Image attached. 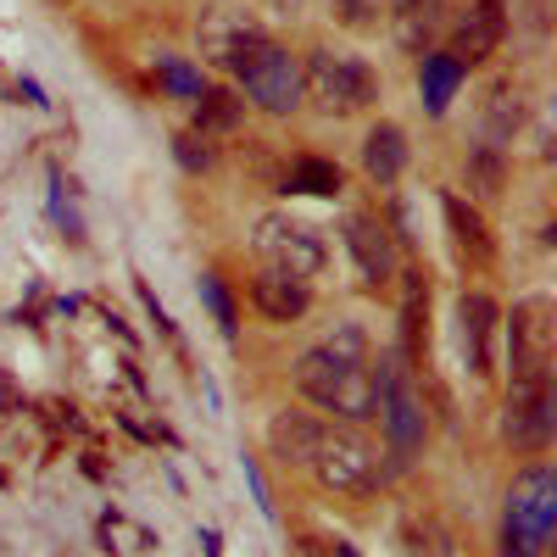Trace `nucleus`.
Listing matches in <instances>:
<instances>
[{
    "label": "nucleus",
    "mask_w": 557,
    "mask_h": 557,
    "mask_svg": "<svg viewBox=\"0 0 557 557\" xmlns=\"http://www.w3.org/2000/svg\"><path fill=\"white\" fill-rule=\"evenodd\" d=\"M296 391L312 407L346 418V424H374V418H380V380H374V368H368L362 330L346 323L341 335H330L323 346L301 351L296 357Z\"/></svg>",
    "instance_id": "obj_1"
},
{
    "label": "nucleus",
    "mask_w": 557,
    "mask_h": 557,
    "mask_svg": "<svg viewBox=\"0 0 557 557\" xmlns=\"http://www.w3.org/2000/svg\"><path fill=\"white\" fill-rule=\"evenodd\" d=\"M223 67L240 78L251 107H262L273 117H290L301 107V62L285 51V45H273L268 34H251Z\"/></svg>",
    "instance_id": "obj_2"
},
{
    "label": "nucleus",
    "mask_w": 557,
    "mask_h": 557,
    "mask_svg": "<svg viewBox=\"0 0 557 557\" xmlns=\"http://www.w3.org/2000/svg\"><path fill=\"white\" fill-rule=\"evenodd\" d=\"M301 96L330 117H351L380 101V78L368 62H357L346 51H312L307 73H301Z\"/></svg>",
    "instance_id": "obj_3"
},
{
    "label": "nucleus",
    "mask_w": 557,
    "mask_h": 557,
    "mask_svg": "<svg viewBox=\"0 0 557 557\" xmlns=\"http://www.w3.org/2000/svg\"><path fill=\"white\" fill-rule=\"evenodd\" d=\"M307 474H312L323 491H335V496H368V491H380L385 462H380V451L368 446L362 435L323 424V435H318V446H312V457H307Z\"/></svg>",
    "instance_id": "obj_4"
},
{
    "label": "nucleus",
    "mask_w": 557,
    "mask_h": 557,
    "mask_svg": "<svg viewBox=\"0 0 557 557\" xmlns=\"http://www.w3.org/2000/svg\"><path fill=\"white\" fill-rule=\"evenodd\" d=\"M257 257L273 268V273H290V278H318L323 262H330V246L312 223L290 218V212H268L257 218Z\"/></svg>",
    "instance_id": "obj_5"
},
{
    "label": "nucleus",
    "mask_w": 557,
    "mask_h": 557,
    "mask_svg": "<svg viewBox=\"0 0 557 557\" xmlns=\"http://www.w3.org/2000/svg\"><path fill=\"white\" fill-rule=\"evenodd\" d=\"M380 424H385V441H391V462L407 469V462L424 451V435H430V418H424V401H418L412 380L401 374L396 362L380 368Z\"/></svg>",
    "instance_id": "obj_6"
},
{
    "label": "nucleus",
    "mask_w": 557,
    "mask_h": 557,
    "mask_svg": "<svg viewBox=\"0 0 557 557\" xmlns=\"http://www.w3.org/2000/svg\"><path fill=\"white\" fill-rule=\"evenodd\" d=\"M552 524H557V480H552V469L535 462V469H524L513 480V491H507V530H502V541L541 552L552 541Z\"/></svg>",
    "instance_id": "obj_7"
},
{
    "label": "nucleus",
    "mask_w": 557,
    "mask_h": 557,
    "mask_svg": "<svg viewBox=\"0 0 557 557\" xmlns=\"http://www.w3.org/2000/svg\"><path fill=\"white\" fill-rule=\"evenodd\" d=\"M557 430V396H552V374L541 380H513L507 391V412H502V435L513 451H546Z\"/></svg>",
    "instance_id": "obj_8"
},
{
    "label": "nucleus",
    "mask_w": 557,
    "mask_h": 557,
    "mask_svg": "<svg viewBox=\"0 0 557 557\" xmlns=\"http://www.w3.org/2000/svg\"><path fill=\"white\" fill-rule=\"evenodd\" d=\"M341 235H346V251H351V262H357L362 290L391 285V278H396V246H391V228H385L374 212H346Z\"/></svg>",
    "instance_id": "obj_9"
},
{
    "label": "nucleus",
    "mask_w": 557,
    "mask_h": 557,
    "mask_svg": "<svg viewBox=\"0 0 557 557\" xmlns=\"http://www.w3.org/2000/svg\"><path fill=\"white\" fill-rule=\"evenodd\" d=\"M552 374V301L530 296L513 307V380Z\"/></svg>",
    "instance_id": "obj_10"
},
{
    "label": "nucleus",
    "mask_w": 557,
    "mask_h": 557,
    "mask_svg": "<svg viewBox=\"0 0 557 557\" xmlns=\"http://www.w3.org/2000/svg\"><path fill=\"white\" fill-rule=\"evenodd\" d=\"M496 323H502V307L485 296V290H469L457 301V346H462V362H469L474 380H491V362H496Z\"/></svg>",
    "instance_id": "obj_11"
},
{
    "label": "nucleus",
    "mask_w": 557,
    "mask_h": 557,
    "mask_svg": "<svg viewBox=\"0 0 557 557\" xmlns=\"http://www.w3.org/2000/svg\"><path fill=\"white\" fill-rule=\"evenodd\" d=\"M502 28H507V17H502V0H480V7L457 23V39H451V62L457 67H469V62H485L491 51H496V39H502Z\"/></svg>",
    "instance_id": "obj_12"
},
{
    "label": "nucleus",
    "mask_w": 557,
    "mask_h": 557,
    "mask_svg": "<svg viewBox=\"0 0 557 557\" xmlns=\"http://www.w3.org/2000/svg\"><path fill=\"white\" fill-rule=\"evenodd\" d=\"M251 301H257V312L273 318V323H296V318L312 307V290H307V278H290V273L262 268L257 285H251Z\"/></svg>",
    "instance_id": "obj_13"
},
{
    "label": "nucleus",
    "mask_w": 557,
    "mask_h": 557,
    "mask_svg": "<svg viewBox=\"0 0 557 557\" xmlns=\"http://www.w3.org/2000/svg\"><path fill=\"white\" fill-rule=\"evenodd\" d=\"M441 212H446V228H451V246H457V257L469 262V268H491V257H496V246H491V228H485V218L462 201V196H446L441 201Z\"/></svg>",
    "instance_id": "obj_14"
},
{
    "label": "nucleus",
    "mask_w": 557,
    "mask_h": 557,
    "mask_svg": "<svg viewBox=\"0 0 557 557\" xmlns=\"http://www.w3.org/2000/svg\"><path fill=\"white\" fill-rule=\"evenodd\" d=\"M318 435H323L318 418H307V412H278L273 424H268V451L285 462V469H307Z\"/></svg>",
    "instance_id": "obj_15"
},
{
    "label": "nucleus",
    "mask_w": 557,
    "mask_h": 557,
    "mask_svg": "<svg viewBox=\"0 0 557 557\" xmlns=\"http://www.w3.org/2000/svg\"><path fill=\"white\" fill-rule=\"evenodd\" d=\"M401 168H407V134L396 123H374L362 139V173L385 190V184L401 178Z\"/></svg>",
    "instance_id": "obj_16"
},
{
    "label": "nucleus",
    "mask_w": 557,
    "mask_h": 557,
    "mask_svg": "<svg viewBox=\"0 0 557 557\" xmlns=\"http://www.w3.org/2000/svg\"><path fill=\"white\" fill-rule=\"evenodd\" d=\"M524 123V89L513 78H496L485 89V146H507Z\"/></svg>",
    "instance_id": "obj_17"
},
{
    "label": "nucleus",
    "mask_w": 557,
    "mask_h": 557,
    "mask_svg": "<svg viewBox=\"0 0 557 557\" xmlns=\"http://www.w3.org/2000/svg\"><path fill=\"white\" fill-rule=\"evenodd\" d=\"M457 84H462V67H457L446 51H430V57H424V67H418V96H424V107H430L435 117L451 107Z\"/></svg>",
    "instance_id": "obj_18"
},
{
    "label": "nucleus",
    "mask_w": 557,
    "mask_h": 557,
    "mask_svg": "<svg viewBox=\"0 0 557 557\" xmlns=\"http://www.w3.org/2000/svg\"><path fill=\"white\" fill-rule=\"evenodd\" d=\"M251 34H257V28H251L240 12H228V7H223V12H212V17L201 23V57H212V62H228V57H235L240 45L251 39Z\"/></svg>",
    "instance_id": "obj_19"
},
{
    "label": "nucleus",
    "mask_w": 557,
    "mask_h": 557,
    "mask_svg": "<svg viewBox=\"0 0 557 557\" xmlns=\"http://www.w3.org/2000/svg\"><path fill=\"white\" fill-rule=\"evenodd\" d=\"M462 184H469V196L496 201L502 184H507V157H502V146H474L469 162H462Z\"/></svg>",
    "instance_id": "obj_20"
},
{
    "label": "nucleus",
    "mask_w": 557,
    "mask_h": 557,
    "mask_svg": "<svg viewBox=\"0 0 557 557\" xmlns=\"http://www.w3.org/2000/svg\"><path fill=\"white\" fill-rule=\"evenodd\" d=\"M401 351L418 357V346H424V318H430V285L424 273H401Z\"/></svg>",
    "instance_id": "obj_21"
},
{
    "label": "nucleus",
    "mask_w": 557,
    "mask_h": 557,
    "mask_svg": "<svg viewBox=\"0 0 557 557\" xmlns=\"http://www.w3.org/2000/svg\"><path fill=\"white\" fill-rule=\"evenodd\" d=\"M246 117V101H235L228 89H201L196 96V128L201 134H223V128H235Z\"/></svg>",
    "instance_id": "obj_22"
},
{
    "label": "nucleus",
    "mask_w": 557,
    "mask_h": 557,
    "mask_svg": "<svg viewBox=\"0 0 557 557\" xmlns=\"http://www.w3.org/2000/svg\"><path fill=\"white\" fill-rule=\"evenodd\" d=\"M290 190H296V196H335V190H341V168L323 162V157H301V162L290 168Z\"/></svg>",
    "instance_id": "obj_23"
},
{
    "label": "nucleus",
    "mask_w": 557,
    "mask_h": 557,
    "mask_svg": "<svg viewBox=\"0 0 557 557\" xmlns=\"http://www.w3.org/2000/svg\"><path fill=\"white\" fill-rule=\"evenodd\" d=\"M401 557H451V541L435 519H412L401 530Z\"/></svg>",
    "instance_id": "obj_24"
},
{
    "label": "nucleus",
    "mask_w": 557,
    "mask_h": 557,
    "mask_svg": "<svg viewBox=\"0 0 557 557\" xmlns=\"http://www.w3.org/2000/svg\"><path fill=\"white\" fill-rule=\"evenodd\" d=\"M201 301H207L212 318L223 323V335H235V301H228V290H223L218 273H201Z\"/></svg>",
    "instance_id": "obj_25"
},
{
    "label": "nucleus",
    "mask_w": 557,
    "mask_h": 557,
    "mask_svg": "<svg viewBox=\"0 0 557 557\" xmlns=\"http://www.w3.org/2000/svg\"><path fill=\"white\" fill-rule=\"evenodd\" d=\"M162 84L173 89V96H190V101L201 96V78L190 67H178V62H162Z\"/></svg>",
    "instance_id": "obj_26"
},
{
    "label": "nucleus",
    "mask_w": 557,
    "mask_h": 557,
    "mask_svg": "<svg viewBox=\"0 0 557 557\" xmlns=\"http://www.w3.org/2000/svg\"><path fill=\"white\" fill-rule=\"evenodd\" d=\"M173 146H178V162H184V168H190V173L212 162V151L201 146V139H196V134H178V139H173Z\"/></svg>",
    "instance_id": "obj_27"
},
{
    "label": "nucleus",
    "mask_w": 557,
    "mask_h": 557,
    "mask_svg": "<svg viewBox=\"0 0 557 557\" xmlns=\"http://www.w3.org/2000/svg\"><path fill=\"white\" fill-rule=\"evenodd\" d=\"M330 557H357V546H351V541H335V546H330Z\"/></svg>",
    "instance_id": "obj_28"
},
{
    "label": "nucleus",
    "mask_w": 557,
    "mask_h": 557,
    "mask_svg": "<svg viewBox=\"0 0 557 557\" xmlns=\"http://www.w3.org/2000/svg\"><path fill=\"white\" fill-rule=\"evenodd\" d=\"M418 7H430V0H396V12L407 17V12H418Z\"/></svg>",
    "instance_id": "obj_29"
}]
</instances>
